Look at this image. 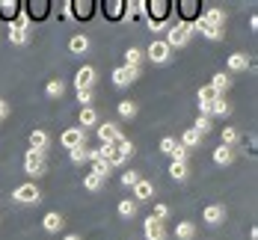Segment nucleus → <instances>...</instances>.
I'll return each mask as SVG.
<instances>
[{"label": "nucleus", "mask_w": 258, "mask_h": 240, "mask_svg": "<svg viewBox=\"0 0 258 240\" xmlns=\"http://www.w3.org/2000/svg\"><path fill=\"white\" fill-rule=\"evenodd\" d=\"M172 12H175V3L172 0H152V3H146V24L152 33H160L166 21L172 18Z\"/></svg>", "instance_id": "1"}, {"label": "nucleus", "mask_w": 258, "mask_h": 240, "mask_svg": "<svg viewBox=\"0 0 258 240\" xmlns=\"http://www.w3.org/2000/svg\"><path fill=\"white\" fill-rule=\"evenodd\" d=\"M21 9H24L27 21H45L51 15L53 3L51 0H27V3H21Z\"/></svg>", "instance_id": "2"}, {"label": "nucleus", "mask_w": 258, "mask_h": 240, "mask_svg": "<svg viewBox=\"0 0 258 240\" xmlns=\"http://www.w3.org/2000/svg\"><path fill=\"white\" fill-rule=\"evenodd\" d=\"M190 36H193V30L178 21V24H172L169 30H166V39H163V42H166V45H169V51H172V48H184V45L190 42Z\"/></svg>", "instance_id": "3"}, {"label": "nucleus", "mask_w": 258, "mask_h": 240, "mask_svg": "<svg viewBox=\"0 0 258 240\" xmlns=\"http://www.w3.org/2000/svg\"><path fill=\"white\" fill-rule=\"evenodd\" d=\"M149 62H155V65H163V62H169V56H172V51H169V45L163 42V39H152V45L146 48V53H143Z\"/></svg>", "instance_id": "4"}, {"label": "nucleus", "mask_w": 258, "mask_h": 240, "mask_svg": "<svg viewBox=\"0 0 258 240\" xmlns=\"http://www.w3.org/2000/svg\"><path fill=\"white\" fill-rule=\"evenodd\" d=\"M12 199H15L18 205H36V202H42V190H39V187L33 184V181H27V184L15 187Z\"/></svg>", "instance_id": "5"}, {"label": "nucleus", "mask_w": 258, "mask_h": 240, "mask_svg": "<svg viewBox=\"0 0 258 240\" xmlns=\"http://www.w3.org/2000/svg\"><path fill=\"white\" fill-rule=\"evenodd\" d=\"M45 169H48L45 154H39V151H27V154H24V172H27V175L42 178V175H45Z\"/></svg>", "instance_id": "6"}, {"label": "nucleus", "mask_w": 258, "mask_h": 240, "mask_svg": "<svg viewBox=\"0 0 258 240\" xmlns=\"http://www.w3.org/2000/svg\"><path fill=\"white\" fill-rule=\"evenodd\" d=\"M175 9H178V18H181V24H193L199 15H202V6H199V0H178L175 3Z\"/></svg>", "instance_id": "7"}, {"label": "nucleus", "mask_w": 258, "mask_h": 240, "mask_svg": "<svg viewBox=\"0 0 258 240\" xmlns=\"http://www.w3.org/2000/svg\"><path fill=\"white\" fill-rule=\"evenodd\" d=\"M98 12V3L95 0H72V18L78 21H92Z\"/></svg>", "instance_id": "8"}, {"label": "nucleus", "mask_w": 258, "mask_h": 240, "mask_svg": "<svg viewBox=\"0 0 258 240\" xmlns=\"http://www.w3.org/2000/svg\"><path fill=\"white\" fill-rule=\"evenodd\" d=\"M86 142V131L83 128H66V131L59 133V145L62 148H69V151H75Z\"/></svg>", "instance_id": "9"}, {"label": "nucleus", "mask_w": 258, "mask_h": 240, "mask_svg": "<svg viewBox=\"0 0 258 240\" xmlns=\"http://www.w3.org/2000/svg\"><path fill=\"white\" fill-rule=\"evenodd\" d=\"M98 6H101V12H104L107 21H122V18H125V0H104Z\"/></svg>", "instance_id": "10"}, {"label": "nucleus", "mask_w": 258, "mask_h": 240, "mask_svg": "<svg viewBox=\"0 0 258 240\" xmlns=\"http://www.w3.org/2000/svg\"><path fill=\"white\" fill-rule=\"evenodd\" d=\"M95 77H98V71L92 65H80L78 74H75V89H92L95 86Z\"/></svg>", "instance_id": "11"}, {"label": "nucleus", "mask_w": 258, "mask_h": 240, "mask_svg": "<svg viewBox=\"0 0 258 240\" xmlns=\"http://www.w3.org/2000/svg\"><path fill=\"white\" fill-rule=\"evenodd\" d=\"M140 71H143V68H131V65H119V68L113 71V83H116V86H131L134 80H140Z\"/></svg>", "instance_id": "12"}, {"label": "nucleus", "mask_w": 258, "mask_h": 240, "mask_svg": "<svg viewBox=\"0 0 258 240\" xmlns=\"http://www.w3.org/2000/svg\"><path fill=\"white\" fill-rule=\"evenodd\" d=\"M98 139H101V145H116V142L122 139L119 125H113V122H104V125H98Z\"/></svg>", "instance_id": "13"}, {"label": "nucleus", "mask_w": 258, "mask_h": 240, "mask_svg": "<svg viewBox=\"0 0 258 240\" xmlns=\"http://www.w3.org/2000/svg\"><path fill=\"white\" fill-rule=\"evenodd\" d=\"M18 12H21V0H0V21L15 24Z\"/></svg>", "instance_id": "14"}, {"label": "nucleus", "mask_w": 258, "mask_h": 240, "mask_svg": "<svg viewBox=\"0 0 258 240\" xmlns=\"http://www.w3.org/2000/svg\"><path fill=\"white\" fill-rule=\"evenodd\" d=\"M190 30H193V33H202V36H205V39H211V42H217V39H223V30H217V27H211V24L205 21V18H202V15H199V18H196V21L190 24Z\"/></svg>", "instance_id": "15"}, {"label": "nucleus", "mask_w": 258, "mask_h": 240, "mask_svg": "<svg viewBox=\"0 0 258 240\" xmlns=\"http://www.w3.org/2000/svg\"><path fill=\"white\" fill-rule=\"evenodd\" d=\"M48 148H51V136H48V131H33L30 133V151L48 154Z\"/></svg>", "instance_id": "16"}, {"label": "nucleus", "mask_w": 258, "mask_h": 240, "mask_svg": "<svg viewBox=\"0 0 258 240\" xmlns=\"http://www.w3.org/2000/svg\"><path fill=\"white\" fill-rule=\"evenodd\" d=\"M152 196H155V184H152V181L140 178V181L134 184V202H152Z\"/></svg>", "instance_id": "17"}, {"label": "nucleus", "mask_w": 258, "mask_h": 240, "mask_svg": "<svg viewBox=\"0 0 258 240\" xmlns=\"http://www.w3.org/2000/svg\"><path fill=\"white\" fill-rule=\"evenodd\" d=\"M143 234H146V240H166V228H163V222L149 216L146 225H143Z\"/></svg>", "instance_id": "18"}, {"label": "nucleus", "mask_w": 258, "mask_h": 240, "mask_svg": "<svg viewBox=\"0 0 258 240\" xmlns=\"http://www.w3.org/2000/svg\"><path fill=\"white\" fill-rule=\"evenodd\" d=\"M202 18H205L211 27H217V30H223V27H226V12H223V9H217V6L202 9Z\"/></svg>", "instance_id": "19"}, {"label": "nucleus", "mask_w": 258, "mask_h": 240, "mask_svg": "<svg viewBox=\"0 0 258 240\" xmlns=\"http://www.w3.org/2000/svg\"><path fill=\"white\" fill-rule=\"evenodd\" d=\"M202 219H205L208 225H220V222L226 219V208H223V205H208L205 213H202Z\"/></svg>", "instance_id": "20"}, {"label": "nucleus", "mask_w": 258, "mask_h": 240, "mask_svg": "<svg viewBox=\"0 0 258 240\" xmlns=\"http://www.w3.org/2000/svg\"><path fill=\"white\" fill-rule=\"evenodd\" d=\"M62 225H66V222H62V216H59L56 211L45 213V219H42V228H45L48 234H56V231H62Z\"/></svg>", "instance_id": "21"}, {"label": "nucleus", "mask_w": 258, "mask_h": 240, "mask_svg": "<svg viewBox=\"0 0 258 240\" xmlns=\"http://www.w3.org/2000/svg\"><path fill=\"white\" fill-rule=\"evenodd\" d=\"M95 125H98V110L95 107H80V125L78 128L86 131V128H95Z\"/></svg>", "instance_id": "22"}, {"label": "nucleus", "mask_w": 258, "mask_h": 240, "mask_svg": "<svg viewBox=\"0 0 258 240\" xmlns=\"http://www.w3.org/2000/svg\"><path fill=\"white\" fill-rule=\"evenodd\" d=\"M69 51L75 53V56H80V53L89 51V39L83 36V33H75L72 39H69Z\"/></svg>", "instance_id": "23"}, {"label": "nucleus", "mask_w": 258, "mask_h": 240, "mask_svg": "<svg viewBox=\"0 0 258 240\" xmlns=\"http://www.w3.org/2000/svg\"><path fill=\"white\" fill-rule=\"evenodd\" d=\"M226 62H229V71H246V68L252 65V62H249V56H246V53H240V51L232 53Z\"/></svg>", "instance_id": "24"}, {"label": "nucleus", "mask_w": 258, "mask_h": 240, "mask_svg": "<svg viewBox=\"0 0 258 240\" xmlns=\"http://www.w3.org/2000/svg\"><path fill=\"white\" fill-rule=\"evenodd\" d=\"M9 42L12 45H27L30 42V30H24V27H18V24H9Z\"/></svg>", "instance_id": "25"}, {"label": "nucleus", "mask_w": 258, "mask_h": 240, "mask_svg": "<svg viewBox=\"0 0 258 240\" xmlns=\"http://www.w3.org/2000/svg\"><path fill=\"white\" fill-rule=\"evenodd\" d=\"M175 237H178V240H193V237H196V222L181 219L178 225H175Z\"/></svg>", "instance_id": "26"}, {"label": "nucleus", "mask_w": 258, "mask_h": 240, "mask_svg": "<svg viewBox=\"0 0 258 240\" xmlns=\"http://www.w3.org/2000/svg\"><path fill=\"white\" fill-rule=\"evenodd\" d=\"M181 145H184L187 151H193V148H199V145H202V136L193 131V128H187V131L181 133Z\"/></svg>", "instance_id": "27"}, {"label": "nucleus", "mask_w": 258, "mask_h": 240, "mask_svg": "<svg viewBox=\"0 0 258 240\" xmlns=\"http://www.w3.org/2000/svg\"><path fill=\"white\" fill-rule=\"evenodd\" d=\"M187 175H190V166L187 163H178V160L169 163V178L172 181H187Z\"/></svg>", "instance_id": "28"}, {"label": "nucleus", "mask_w": 258, "mask_h": 240, "mask_svg": "<svg viewBox=\"0 0 258 240\" xmlns=\"http://www.w3.org/2000/svg\"><path fill=\"white\" fill-rule=\"evenodd\" d=\"M232 160H234L232 148H226V145H217V148H214V163H217V166H229Z\"/></svg>", "instance_id": "29"}, {"label": "nucleus", "mask_w": 258, "mask_h": 240, "mask_svg": "<svg viewBox=\"0 0 258 240\" xmlns=\"http://www.w3.org/2000/svg\"><path fill=\"white\" fill-rule=\"evenodd\" d=\"M196 98H199V104H214V101H217V98H223V95H220V92L208 83V86H202V89H199V95H196Z\"/></svg>", "instance_id": "30"}, {"label": "nucleus", "mask_w": 258, "mask_h": 240, "mask_svg": "<svg viewBox=\"0 0 258 240\" xmlns=\"http://www.w3.org/2000/svg\"><path fill=\"white\" fill-rule=\"evenodd\" d=\"M211 86H214V89H217V92L223 95V92H226V89L232 86V74H223V71H217V74L211 77Z\"/></svg>", "instance_id": "31"}, {"label": "nucleus", "mask_w": 258, "mask_h": 240, "mask_svg": "<svg viewBox=\"0 0 258 240\" xmlns=\"http://www.w3.org/2000/svg\"><path fill=\"white\" fill-rule=\"evenodd\" d=\"M143 59H146V56H143L140 48H128V51H125V65H131V68H140Z\"/></svg>", "instance_id": "32"}, {"label": "nucleus", "mask_w": 258, "mask_h": 240, "mask_svg": "<svg viewBox=\"0 0 258 240\" xmlns=\"http://www.w3.org/2000/svg\"><path fill=\"white\" fill-rule=\"evenodd\" d=\"M240 142V133H237V128H223V142L220 145H226V148H232L234 151V145Z\"/></svg>", "instance_id": "33"}, {"label": "nucleus", "mask_w": 258, "mask_h": 240, "mask_svg": "<svg viewBox=\"0 0 258 240\" xmlns=\"http://www.w3.org/2000/svg\"><path fill=\"white\" fill-rule=\"evenodd\" d=\"M62 92H66V83L62 80H48V86H45V95L48 98H59Z\"/></svg>", "instance_id": "34"}, {"label": "nucleus", "mask_w": 258, "mask_h": 240, "mask_svg": "<svg viewBox=\"0 0 258 240\" xmlns=\"http://www.w3.org/2000/svg\"><path fill=\"white\" fill-rule=\"evenodd\" d=\"M119 216H125V219L137 216V202H134V199H122V202H119Z\"/></svg>", "instance_id": "35"}, {"label": "nucleus", "mask_w": 258, "mask_h": 240, "mask_svg": "<svg viewBox=\"0 0 258 240\" xmlns=\"http://www.w3.org/2000/svg\"><path fill=\"white\" fill-rule=\"evenodd\" d=\"M232 113V104L226 101V98H217L214 104H211V116H229Z\"/></svg>", "instance_id": "36"}, {"label": "nucleus", "mask_w": 258, "mask_h": 240, "mask_svg": "<svg viewBox=\"0 0 258 240\" xmlns=\"http://www.w3.org/2000/svg\"><path fill=\"white\" fill-rule=\"evenodd\" d=\"M92 175L101 178V181H107V175H110V163H107V160H92Z\"/></svg>", "instance_id": "37"}, {"label": "nucleus", "mask_w": 258, "mask_h": 240, "mask_svg": "<svg viewBox=\"0 0 258 240\" xmlns=\"http://www.w3.org/2000/svg\"><path fill=\"white\" fill-rule=\"evenodd\" d=\"M193 131L199 133V136H205V133L214 131V122H211L208 116H199V119H196V125H193Z\"/></svg>", "instance_id": "38"}, {"label": "nucleus", "mask_w": 258, "mask_h": 240, "mask_svg": "<svg viewBox=\"0 0 258 240\" xmlns=\"http://www.w3.org/2000/svg\"><path fill=\"white\" fill-rule=\"evenodd\" d=\"M69 157H72V163H86V160L92 157V148L80 145V148H75V151H69Z\"/></svg>", "instance_id": "39"}, {"label": "nucleus", "mask_w": 258, "mask_h": 240, "mask_svg": "<svg viewBox=\"0 0 258 240\" xmlns=\"http://www.w3.org/2000/svg\"><path fill=\"white\" fill-rule=\"evenodd\" d=\"M119 116L122 119H134L137 116V104L134 101H119Z\"/></svg>", "instance_id": "40"}, {"label": "nucleus", "mask_w": 258, "mask_h": 240, "mask_svg": "<svg viewBox=\"0 0 258 240\" xmlns=\"http://www.w3.org/2000/svg\"><path fill=\"white\" fill-rule=\"evenodd\" d=\"M175 145H178V139H175V136H163V139H160V151H163L166 157H172Z\"/></svg>", "instance_id": "41"}, {"label": "nucleus", "mask_w": 258, "mask_h": 240, "mask_svg": "<svg viewBox=\"0 0 258 240\" xmlns=\"http://www.w3.org/2000/svg\"><path fill=\"white\" fill-rule=\"evenodd\" d=\"M101 178H95V175H92V172H89V175H83V187H86V190H89V193H98V190H101Z\"/></svg>", "instance_id": "42"}, {"label": "nucleus", "mask_w": 258, "mask_h": 240, "mask_svg": "<svg viewBox=\"0 0 258 240\" xmlns=\"http://www.w3.org/2000/svg\"><path fill=\"white\" fill-rule=\"evenodd\" d=\"M152 219H157V222H166V219H169V208H166V205H155Z\"/></svg>", "instance_id": "43"}, {"label": "nucleus", "mask_w": 258, "mask_h": 240, "mask_svg": "<svg viewBox=\"0 0 258 240\" xmlns=\"http://www.w3.org/2000/svg\"><path fill=\"white\" fill-rule=\"evenodd\" d=\"M137 181H140V172H134V169H125L122 172V184L125 187H134Z\"/></svg>", "instance_id": "44"}, {"label": "nucleus", "mask_w": 258, "mask_h": 240, "mask_svg": "<svg viewBox=\"0 0 258 240\" xmlns=\"http://www.w3.org/2000/svg\"><path fill=\"white\" fill-rule=\"evenodd\" d=\"M172 160H178V163H187V160H190V151H187V148H184V145H175V151H172Z\"/></svg>", "instance_id": "45"}, {"label": "nucleus", "mask_w": 258, "mask_h": 240, "mask_svg": "<svg viewBox=\"0 0 258 240\" xmlns=\"http://www.w3.org/2000/svg\"><path fill=\"white\" fill-rule=\"evenodd\" d=\"M78 104L92 107V89H78Z\"/></svg>", "instance_id": "46"}, {"label": "nucleus", "mask_w": 258, "mask_h": 240, "mask_svg": "<svg viewBox=\"0 0 258 240\" xmlns=\"http://www.w3.org/2000/svg\"><path fill=\"white\" fill-rule=\"evenodd\" d=\"M59 15H62L66 21H72V0H66V3H59Z\"/></svg>", "instance_id": "47"}, {"label": "nucleus", "mask_w": 258, "mask_h": 240, "mask_svg": "<svg viewBox=\"0 0 258 240\" xmlns=\"http://www.w3.org/2000/svg\"><path fill=\"white\" fill-rule=\"evenodd\" d=\"M6 116H9V104L0 98V119H6Z\"/></svg>", "instance_id": "48"}, {"label": "nucleus", "mask_w": 258, "mask_h": 240, "mask_svg": "<svg viewBox=\"0 0 258 240\" xmlns=\"http://www.w3.org/2000/svg\"><path fill=\"white\" fill-rule=\"evenodd\" d=\"M62 240H80V234H66Z\"/></svg>", "instance_id": "49"}]
</instances>
